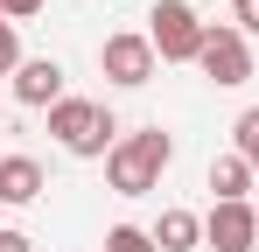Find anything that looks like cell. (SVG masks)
<instances>
[{"instance_id":"8","label":"cell","mask_w":259,"mask_h":252,"mask_svg":"<svg viewBox=\"0 0 259 252\" xmlns=\"http://www.w3.org/2000/svg\"><path fill=\"white\" fill-rule=\"evenodd\" d=\"M42 196V161L35 154H0V203H35Z\"/></svg>"},{"instance_id":"7","label":"cell","mask_w":259,"mask_h":252,"mask_svg":"<svg viewBox=\"0 0 259 252\" xmlns=\"http://www.w3.org/2000/svg\"><path fill=\"white\" fill-rule=\"evenodd\" d=\"M56 98H70V91H63V63H56V56H28V63L14 70V105L49 112Z\"/></svg>"},{"instance_id":"6","label":"cell","mask_w":259,"mask_h":252,"mask_svg":"<svg viewBox=\"0 0 259 252\" xmlns=\"http://www.w3.org/2000/svg\"><path fill=\"white\" fill-rule=\"evenodd\" d=\"M203 245H210V252H252L259 245V210L252 203H210Z\"/></svg>"},{"instance_id":"3","label":"cell","mask_w":259,"mask_h":252,"mask_svg":"<svg viewBox=\"0 0 259 252\" xmlns=\"http://www.w3.org/2000/svg\"><path fill=\"white\" fill-rule=\"evenodd\" d=\"M203 35H210V21H196L189 0H154V14H147V42H154L161 63H196Z\"/></svg>"},{"instance_id":"14","label":"cell","mask_w":259,"mask_h":252,"mask_svg":"<svg viewBox=\"0 0 259 252\" xmlns=\"http://www.w3.org/2000/svg\"><path fill=\"white\" fill-rule=\"evenodd\" d=\"M231 28H238L245 42L259 35V0H231Z\"/></svg>"},{"instance_id":"11","label":"cell","mask_w":259,"mask_h":252,"mask_svg":"<svg viewBox=\"0 0 259 252\" xmlns=\"http://www.w3.org/2000/svg\"><path fill=\"white\" fill-rule=\"evenodd\" d=\"M231 147L252 161V175H259V105H245L238 119H231Z\"/></svg>"},{"instance_id":"15","label":"cell","mask_w":259,"mask_h":252,"mask_svg":"<svg viewBox=\"0 0 259 252\" xmlns=\"http://www.w3.org/2000/svg\"><path fill=\"white\" fill-rule=\"evenodd\" d=\"M35 14H42V0H0V21H14V28L35 21Z\"/></svg>"},{"instance_id":"10","label":"cell","mask_w":259,"mask_h":252,"mask_svg":"<svg viewBox=\"0 0 259 252\" xmlns=\"http://www.w3.org/2000/svg\"><path fill=\"white\" fill-rule=\"evenodd\" d=\"M154 245H161V252H196V245H203V217H196V210H161Z\"/></svg>"},{"instance_id":"12","label":"cell","mask_w":259,"mask_h":252,"mask_svg":"<svg viewBox=\"0 0 259 252\" xmlns=\"http://www.w3.org/2000/svg\"><path fill=\"white\" fill-rule=\"evenodd\" d=\"M105 252H161V245H154V231H140V224H112V231H105Z\"/></svg>"},{"instance_id":"1","label":"cell","mask_w":259,"mask_h":252,"mask_svg":"<svg viewBox=\"0 0 259 252\" xmlns=\"http://www.w3.org/2000/svg\"><path fill=\"white\" fill-rule=\"evenodd\" d=\"M168 161H175V140L161 126H140V133H119V147L105 154V182L119 196H147V189H161Z\"/></svg>"},{"instance_id":"5","label":"cell","mask_w":259,"mask_h":252,"mask_svg":"<svg viewBox=\"0 0 259 252\" xmlns=\"http://www.w3.org/2000/svg\"><path fill=\"white\" fill-rule=\"evenodd\" d=\"M196 70H203L210 84H224V91L245 84V77H252V42L238 35V28H210L203 49H196Z\"/></svg>"},{"instance_id":"17","label":"cell","mask_w":259,"mask_h":252,"mask_svg":"<svg viewBox=\"0 0 259 252\" xmlns=\"http://www.w3.org/2000/svg\"><path fill=\"white\" fill-rule=\"evenodd\" d=\"M0 112H7V105H0Z\"/></svg>"},{"instance_id":"2","label":"cell","mask_w":259,"mask_h":252,"mask_svg":"<svg viewBox=\"0 0 259 252\" xmlns=\"http://www.w3.org/2000/svg\"><path fill=\"white\" fill-rule=\"evenodd\" d=\"M49 133H56V147L77 154V161H98V154L119 147V119H112L98 98H56V105H49Z\"/></svg>"},{"instance_id":"4","label":"cell","mask_w":259,"mask_h":252,"mask_svg":"<svg viewBox=\"0 0 259 252\" xmlns=\"http://www.w3.org/2000/svg\"><path fill=\"white\" fill-rule=\"evenodd\" d=\"M154 63H161V56H154V42L140 35V28H119V35L98 42V70L119 84V91H140V84L154 77Z\"/></svg>"},{"instance_id":"9","label":"cell","mask_w":259,"mask_h":252,"mask_svg":"<svg viewBox=\"0 0 259 252\" xmlns=\"http://www.w3.org/2000/svg\"><path fill=\"white\" fill-rule=\"evenodd\" d=\"M252 182H259V175H252V161H245L238 147L210 161V196H217V203H245V196H252Z\"/></svg>"},{"instance_id":"16","label":"cell","mask_w":259,"mask_h":252,"mask_svg":"<svg viewBox=\"0 0 259 252\" xmlns=\"http://www.w3.org/2000/svg\"><path fill=\"white\" fill-rule=\"evenodd\" d=\"M0 252H35V238H28V231H7V224H0Z\"/></svg>"},{"instance_id":"13","label":"cell","mask_w":259,"mask_h":252,"mask_svg":"<svg viewBox=\"0 0 259 252\" xmlns=\"http://www.w3.org/2000/svg\"><path fill=\"white\" fill-rule=\"evenodd\" d=\"M28 56H21V35H14V21H0V77L7 70H21Z\"/></svg>"}]
</instances>
